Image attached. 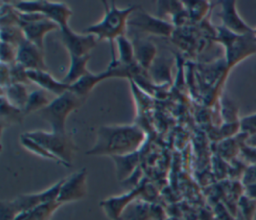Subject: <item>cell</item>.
<instances>
[{
    "mask_svg": "<svg viewBox=\"0 0 256 220\" xmlns=\"http://www.w3.org/2000/svg\"><path fill=\"white\" fill-rule=\"evenodd\" d=\"M241 152L247 162L251 164H256V147L248 146L245 144L241 147Z\"/></svg>",
    "mask_w": 256,
    "mask_h": 220,
    "instance_id": "obj_30",
    "label": "cell"
},
{
    "mask_svg": "<svg viewBox=\"0 0 256 220\" xmlns=\"http://www.w3.org/2000/svg\"><path fill=\"white\" fill-rule=\"evenodd\" d=\"M105 3V15L103 19L83 30L84 34H92L98 41L107 40L110 44L113 43L118 37L125 35L128 18L136 9L135 6H129L124 9L117 8L115 3L112 2L110 6Z\"/></svg>",
    "mask_w": 256,
    "mask_h": 220,
    "instance_id": "obj_2",
    "label": "cell"
},
{
    "mask_svg": "<svg viewBox=\"0 0 256 220\" xmlns=\"http://www.w3.org/2000/svg\"><path fill=\"white\" fill-rule=\"evenodd\" d=\"M26 40L20 26H1V42L19 47Z\"/></svg>",
    "mask_w": 256,
    "mask_h": 220,
    "instance_id": "obj_22",
    "label": "cell"
},
{
    "mask_svg": "<svg viewBox=\"0 0 256 220\" xmlns=\"http://www.w3.org/2000/svg\"><path fill=\"white\" fill-rule=\"evenodd\" d=\"M61 38L64 46L68 50L70 56H86L89 55L98 40L92 34H77L70 29L69 26L60 28Z\"/></svg>",
    "mask_w": 256,
    "mask_h": 220,
    "instance_id": "obj_8",
    "label": "cell"
},
{
    "mask_svg": "<svg viewBox=\"0 0 256 220\" xmlns=\"http://www.w3.org/2000/svg\"><path fill=\"white\" fill-rule=\"evenodd\" d=\"M12 4L21 13H41L57 23L60 28L69 26V19L72 16L70 8L62 2L35 0L17 1Z\"/></svg>",
    "mask_w": 256,
    "mask_h": 220,
    "instance_id": "obj_6",
    "label": "cell"
},
{
    "mask_svg": "<svg viewBox=\"0 0 256 220\" xmlns=\"http://www.w3.org/2000/svg\"><path fill=\"white\" fill-rule=\"evenodd\" d=\"M245 144L248 146H252V147H256V132H253L250 137L247 138V140L245 141Z\"/></svg>",
    "mask_w": 256,
    "mask_h": 220,
    "instance_id": "obj_34",
    "label": "cell"
},
{
    "mask_svg": "<svg viewBox=\"0 0 256 220\" xmlns=\"http://www.w3.org/2000/svg\"><path fill=\"white\" fill-rule=\"evenodd\" d=\"M242 183L244 186L256 183V164H251L246 167L242 175Z\"/></svg>",
    "mask_w": 256,
    "mask_h": 220,
    "instance_id": "obj_29",
    "label": "cell"
},
{
    "mask_svg": "<svg viewBox=\"0 0 256 220\" xmlns=\"http://www.w3.org/2000/svg\"><path fill=\"white\" fill-rule=\"evenodd\" d=\"M1 26H19L20 12L12 3H1Z\"/></svg>",
    "mask_w": 256,
    "mask_h": 220,
    "instance_id": "obj_25",
    "label": "cell"
},
{
    "mask_svg": "<svg viewBox=\"0 0 256 220\" xmlns=\"http://www.w3.org/2000/svg\"><path fill=\"white\" fill-rule=\"evenodd\" d=\"M63 179L57 181L49 188L30 194H22L12 200L1 202V220H15L20 214L30 211L39 205L58 201L60 187Z\"/></svg>",
    "mask_w": 256,
    "mask_h": 220,
    "instance_id": "obj_3",
    "label": "cell"
},
{
    "mask_svg": "<svg viewBox=\"0 0 256 220\" xmlns=\"http://www.w3.org/2000/svg\"><path fill=\"white\" fill-rule=\"evenodd\" d=\"M28 137L37 141L53 156H55L63 165L70 167L72 164L73 156L76 151V146L73 140L65 133L33 131L25 133Z\"/></svg>",
    "mask_w": 256,
    "mask_h": 220,
    "instance_id": "obj_5",
    "label": "cell"
},
{
    "mask_svg": "<svg viewBox=\"0 0 256 220\" xmlns=\"http://www.w3.org/2000/svg\"><path fill=\"white\" fill-rule=\"evenodd\" d=\"M143 185L132 189L130 192L120 196H112L100 202V206L110 220H121V216L126 206L139 196L143 190Z\"/></svg>",
    "mask_w": 256,
    "mask_h": 220,
    "instance_id": "obj_12",
    "label": "cell"
},
{
    "mask_svg": "<svg viewBox=\"0 0 256 220\" xmlns=\"http://www.w3.org/2000/svg\"><path fill=\"white\" fill-rule=\"evenodd\" d=\"M9 72H10L11 83L23 84V85L31 83L27 75V70L18 62H14L13 64L9 65Z\"/></svg>",
    "mask_w": 256,
    "mask_h": 220,
    "instance_id": "obj_26",
    "label": "cell"
},
{
    "mask_svg": "<svg viewBox=\"0 0 256 220\" xmlns=\"http://www.w3.org/2000/svg\"><path fill=\"white\" fill-rule=\"evenodd\" d=\"M84 101L85 97L68 90L51 100L48 106L39 111V115L50 124L52 132L65 134V123L68 115L79 108Z\"/></svg>",
    "mask_w": 256,
    "mask_h": 220,
    "instance_id": "obj_4",
    "label": "cell"
},
{
    "mask_svg": "<svg viewBox=\"0 0 256 220\" xmlns=\"http://www.w3.org/2000/svg\"><path fill=\"white\" fill-rule=\"evenodd\" d=\"M90 56H70V66L68 69L67 74L61 80L63 83L68 85H73L76 83L80 78L84 77L85 75L89 74L90 71L87 68V63L89 61Z\"/></svg>",
    "mask_w": 256,
    "mask_h": 220,
    "instance_id": "obj_15",
    "label": "cell"
},
{
    "mask_svg": "<svg viewBox=\"0 0 256 220\" xmlns=\"http://www.w3.org/2000/svg\"><path fill=\"white\" fill-rule=\"evenodd\" d=\"M134 52L135 61L137 60L138 65L143 68H148L154 58L156 49L152 43L143 40H138L134 44Z\"/></svg>",
    "mask_w": 256,
    "mask_h": 220,
    "instance_id": "obj_18",
    "label": "cell"
},
{
    "mask_svg": "<svg viewBox=\"0 0 256 220\" xmlns=\"http://www.w3.org/2000/svg\"><path fill=\"white\" fill-rule=\"evenodd\" d=\"M242 126H243V129L251 130L252 133L256 132V114H254L250 117L244 118Z\"/></svg>",
    "mask_w": 256,
    "mask_h": 220,
    "instance_id": "obj_32",
    "label": "cell"
},
{
    "mask_svg": "<svg viewBox=\"0 0 256 220\" xmlns=\"http://www.w3.org/2000/svg\"><path fill=\"white\" fill-rule=\"evenodd\" d=\"M87 176L86 169L82 168L64 178L60 187L58 201L64 204L84 198L88 191Z\"/></svg>",
    "mask_w": 256,
    "mask_h": 220,
    "instance_id": "obj_7",
    "label": "cell"
},
{
    "mask_svg": "<svg viewBox=\"0 0 256 220\" xmlns=\"http://www.w3.org/2000/svg\"><path fill=\"white\" fill-rule=\"evenodd\" d=\"M20 143L21 145L26 149L28 150L29 152L39 156V157H42V158H45V159H49V160H52V161H55L57 163H61L55 156H53L48 150H46L41 144H39L37 141L33 140L32 138L28 137L25 133L24 134H21L20 135Z\"/></svg>",
    "mask_w": 256,
    "mask_h": 220,
    "instance_id": "obj_21",
    "label": "cell"
},
{
    "mask_svg": "<svg viewBox=\"0 0 256 220\" xmlns=\"http://www.w3.org/2000/svg\"><path fill=\"white\" fill-rule=\"evenodd\" d=\"M62 204L59 201H53L39 205L38 207L20 214L15 220H50L55 211Z\"/></svg>",
    "mask_w": 256,
    "mask_h": 220,
    "instance_id": "obj_17",
    "label": "cell"
},
{
    "mask_svg": "<svg viewBox=\"0 0 256 220\" xmlns=\"http://www.w3.org/2000/svg\"><path fill=\"white\" fill-rule=\"evenodd\" d=\"M16 62L21 64L26 70L47 71L43 57V49L27 40L19 45Z\"/></svg>",
    "mask_w": 256,
    "mask_h": 220,
    "instance_id": "obj_11",
    "label": "cell"
},
{
    "mask_svg": "<svg viewBox=\"0 0 256 220\" xmlns=\"http://www.w3.org/2000/svg\"><path fill=\"white\" fill-rule=\"evenodd\" d=\"M27 75L30 81L39 85L42 88V90L55 94L56 96L64 94L70 88V85L54 79L52 75L47 71L27 70Z\"/></svg>",
    "mask_w": 256,
    "mask_h": 220,
    "instance_id": "obj_13",
    "label": "cell"
},
{
    "mask_svg": "<svg viewBox=\"0 0 256 220\" xmlns=\"http://www.w3.org/2000/svg\"><path fill=\"white\" fill-rule=\"evenodd\" d=\"M1 96L5 97L11 105L21 110H24L29 94L27 93L26 88L23 84L11 83L10 85L2 88Z\"/></svg>",
    "mask_w": 256,
    "mask_h": 220,
    "instance_id": "obj_16",
    "label": "cell"
},
{
    "mask_svg": "<svg viewBox=\"0 0 256 220\" xmlns=\"http://www.w3.org/2000/svg\"><path fill=\"white\" fill-rule=\"evenodd\" d=\"M1 88H4L11 84L10 79V72H9V65L1 63Z\"/></svg>",
    "mask_w": 256,
    "mask_h": 220,
    "instance_id": "obj_31",
    "label": "cell"
},
{
    "mask_svg": "<svg viewBox=\"0 0 256 220\" xmlns=\"http://www.w3.org/2000/svg\"><path fill=\"white\" fill-rule=\"evenodd\" d=\"M144 140V131L136 125L101 126L94 146L86 153L111 157L130 155L136 153Z\"/></svg>",
    "mask_w": 256,
    "mask_h": 220,
    "instance_id": "obj_1",
    "label": "cell"
},
{
    "mask_svg": "<svg viewBox=\"0 0 256 220\" xmlns=\"http://www.w3.org/2000/svg\"><path fill=\"white\" fill-rule=\"evenodd\" d=\"M119 50V61L124 64H132L135 62L134 45L125 37L120 36L116 39Z\"/></svg>",
    "mask_w": 256,
    "mask_h": 220,
    "instance_id": "obj_24",
    "label": "cell"
},
{
    "mask_svg": "<svg viewBox=\"0 0 256 220\" xmlns=\"http://www.w3.org/2000/svg\"><path fill=\"white\" fill-rule=\"evenodd\" d=\"M51 101L47 91L45 90H35L31 92L28 96L27 103L24 108V114H28L34 111H40L49 105Z\"/></svg>",
    "mask_w": 256,
    "mask_h": 220,
    "instance_id": "obj_20",
    "label": "cell"
},
{
    "mask_svg": "<svg viewBox=\"0 0 256 220\" xmlns=\"http://www.w3.org/2000/svg\"><path fill=\"white\" fill-rule=\"evenodd\" d=\"M244 195L256 201V183L244 186Z\"/></svg>",
    "mask_w": 256,
    "mask_h": 220,
    "instance_id": "obj_33",
    "label": "cell"
},
{
    "mask_svg": "<svg viewBox=\"0 0 256 220\" xmlns=\"http://www.w3.org/2000/svg\"><path fill=\"white\" fill-rule=\"evenodd\" d=\"M116 162V173L118 180H125L136 167V155L135 153L125 156L112 157Z\"/></svg>",
    "mask_w": 256,
    "mask_h": 220,
    "instance_id": "obj_19",
    "label": "cell"
},
{
    "mask_svg": "<svg viewBox=\"0 0 256 220\" xmlns=\"http://www.w3.org/2000/svg\"><path fill=\"white\" fill-rule=\"evenodd\" d=\"M127 26L162 36H169L173 30V26L168 22L154 18L143 11H136V9L128 18Z\"/></svg>",
    "mask_w": 256,
    "mask_h": 220,
    "instance_id": "obj_9",
    "label": "cell"
},
{
    "mask_svg": "<svg viewBox=\"0 0 256 220\" xmlns=\"http://www.w3.org/2000/svg\"><path fill=\"white\" fill-rule=\"evenodd\" d=\"M18 48L5 42H1V63L11 65L16 62Z\"/></svg>",
    "mask_w": 256,
    "mask_h": 220,
    "instance_id": "obj_28",
    "label": "cell"
},
{
    "mask_svg": "<svg viewBox=\"0 0 256 220\" xmlns=\"http://www.w3.org/2000/svg\"><path fill=\"white\" fill-rule=\"evenodd\" d=\"M19 26L21 27L26 40L41 49H43V39L45 35L53 30L60 29L57 23L47 17L32 21L20 22Z\"/></svg>",
    "mask_w": 256,
    "mask_h": 220,
    "instance_id": "obj_10",
    "label": "cell"
},
{
    "mask_svg": "<svg viewBox=\"0 0 256 220\" xmlns=\"http://www.w3.org/2000/svg\"><path fill=\"white\" fill-rule=\"evenodd\" d=\"M239 206L241 211V218L244 220H253V216L256 209V201L244 195L240 198Z\"/></svg>",
    "mask_w": 256,
    "mask_h": 220,
    "instance_id": "obj_27",
    "label": "cell"
},
{
    "mask_svg": "<svg viewBox=\"0 0 256 220\" xmlns=\"http://www.w3.org/2000/svg\"><path fill=\"white\" fill-rule=\"evenodd\" d=\"M222 12L219 14L223 20L226 28L237 32V33H246L252 30L240 19L236 10L234 1H223L221 2Z\"/></svg>",
    "mask_w": 256,
    "mask_h": 220,
    "instance_id": "obj_14",
    "label": "cell"
},
{
    "mask_svg": "<svg viewBox=\"0 0 256 220\" xmlns=\"http://www.w3.org/2000/svg\"><path fill=\"white\" fill-rule=\"evenodd\" d=\"M24 115L23 110L11 105L5 97L1 96V121L4 123L20 122Z\"/></svg>",
    "mask_w": 256,
    "mask_h": 220,
    "instance_id": "obj_23",
    "label": "cell"
}]
</instances>
